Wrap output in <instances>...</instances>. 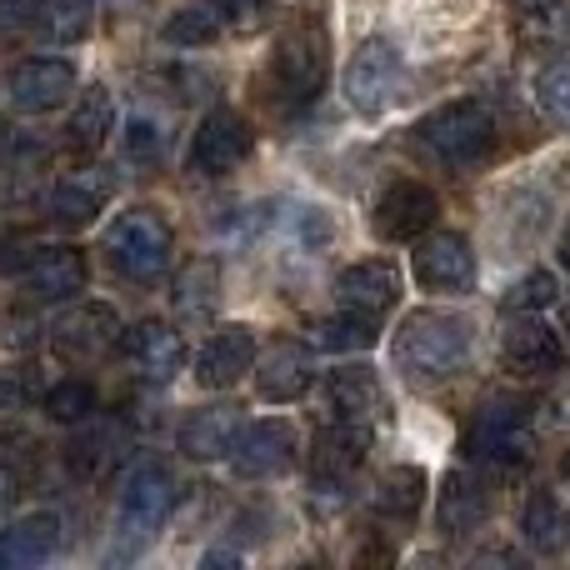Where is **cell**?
<instances>
[{
  "label": "cell",
  "instance_id": "1",
  "mask_svg": "<svg viewBox=\"0 0 570 570\" xmlns=\"http://www.w3.org/2000/svg\"><path fill=\"white\" fill-rule=\"evenodd\" d=\"M471 355V321L451 311H415L395 331L391 361L405 381H441Z\"/></svg>",
  "mask_w": 570,
  "mask_h": 570
},
{
  "label": "cell",
  "instance_id": "2",
  "mask_svg": "<svg viewBox=\"0 0 570 570\" xmlns=\"http://www.w3.org/2000/svg\"><path fill=\"white\" fill-rule=\"evenodd\" d=\"M176 511V481L160 461H140L126 475L116 501V561H136L140 551H150L156 531L166 525V515Z\"/></svg>",
  "mask_w": 570,
  "mask_h": 570
},
{
  "label": "cell",
  "instance_id": "3",
  "mask_svg": "<svg viewBox=\"0 0 570 570\" xmlns=\"http://www.w3.org/2000/svg\"><path fill=\"white\" fill-rule=\"evenodd\" d=\"M170 256H176V230L160 210L136 206L120 210L106 230V261L120 271L130 285H150L156 276H166Z\"/></svg>",
  "mask_w": 570,
  "mask_h": 570
},
{
  "label": "cell",
  "instance_id": "4",
  "mask_svg": "<svg viewBox=\"0 0 570 570\" xmlns=\"http://www.w3.org/2000/svg\"><path fill=\"white\" fill-rule=\"evenodd\" d=\"M325 76H331V40H325L321 20H295L281 30L276 56H271V86L285 106H305L321 96Z\"/></svg>",
  "mask_w": 570,
  "mask_h": 570
},
{
  "label": "cell",
  "instance_id": "5",
  "mask_svg": "<svg viewBox=\"0 0 570 570\" xmlns=\"http://www.w3.org/2000/svg\"><path fill=\"white\" fill-rule=\"evenodd\" d=\"M531 451H535L531 411H525L521 401H511V395L485 401L481 411H475L471 431H465V455H471L475 465H501V471H511V465L531 461Z\"/></svg>",
  "mask_w": 570,
  "mask_h": 570
},
{
  "label": "cell",
  "instance_id": "6",
  "mask_svg": "<svg viewBox=\"0 0 570 570\" xmlns=\"http://www.w3.org/2000/svg\"><path fill=\"white\" fill-rule=\"evenodd\" d=\"M421 140L431 146L435 160L465 170V166H481L495 150V120L481 100H451V106H441L435 116H425Z\"/></svg>",
  "mask_w": 570,
  "mask_h": 570
},
{
  "label": "cell",
  "instance_id": "7",
  "mask_svg": "<svg viewBox=\"0 0 570 570\" xmlns=\"http://www.w3.org/2000/svg\"><path fill=\"white\" fill-rule=\"evenodd\" d=\"M401 56H395L391 40H365L361 50L345 66V100H351L361 116H381L395 96H401Z\"/></svg>",
  "mask_w": 570,
  "mask_h": 570
},
{
  "label": "cell",
  "instance_id": "8",
  "mask_svg": "<svg viewBox=\"0 0 570 570\" xmlns=\"http://www.w3.org/2000/svg\"><path fill=\"white\" fill-rule=\"evenodd\" d=\"M6 86H10V106L20 116H50V110H60L76 96V66L66 56H36L20 60Z\"/></svg>",
  "mask_w": 570,
  "mask_h": 570
},
{
  "label": "cell",
  "instance_id": "9",
  "mask_svg": "<svg viewBox=\"0 0 570 570\" xmlns=\"http://www.w3.org/2000/svg\"><path fill=\"white\" fill-rule=\"evenodd\" d=\"M415 281L435 295H465L475 285V250L461 230H435L415 246Z\"/></svg>",
  "mask_w": 570,
  "mask_h": 570
},
{
  "label": "cell",
  "instance_id": "10",
  "mask_svg": "<svg viewBox=\"0 0 570 570\" xmlns=\"http://www.w3.org/2000/svg\"><path fill=\"white\" fill-rule=\"evenodd\" d=\"M435 216H441V200H435L431 186H421V180H395V186H385V196L375 200V236L381 240H421L425 230L435 226Z\"/></svg>",
  "mask_w": 570,
  "mask_h": 570
},
{
  "label": "cell",
  "instance_id": "11",
  "mask_svg": "<svg viewBox=\"0 0 570 570\" xmlns=\"http://www.w3.org/2000/svg\"><path fill=\"white\" fill-rule=\"evenodd\" d=\"M230 465L240 481H276L295 465V431L285 421H256L236 435Z\"/></svg>",
  "mask_w": 570,
  "mask_h": 570
},
{
  "label": "cell",
  "instance_id": "12",
  "mask_svg": "<svg viewBox=\"0 0 570 570\" xmlns=\"http://www.w3.org/2000/svg\"><path fill=\"white\" fill-rule=\"evenodd\" d=\"M120 315L110 305L90 301V305H76L56 321V351L70 355V361H100L120 345Z\"/></svg>",
  "mask_w": 570,
  "mask_h": 570
},
{
  "label": "cell",
  "instance_id": "13",
  "mask_svg": "<svg viewBox=\"0 0 570 570\" xmlns=\"http://www.w3.org/2000/svg\"><path fill=\"white\" fill-rule=\"evenodd\" d=\"M250 150H256V130H250V120L236 116V110H210L196 130L190 160H196V170L220 176V170H236Z\"/></svg>",
  "mask_w": 570,
  "mask_h": 570
},
{
  "label": "cell",
  "instance_id": "14",
  "mask_svg": "<svg viewBox=\"0 0 570 570\" xmlns=\"http://www.w3.org/2000/svg\"><path fill=\"white\" fill-rule=\"evenodd\" d=\"M256 335L250 325H220L196 355V381L206 391H230L246 371H256Z\"/></svg>",
  "mask_w": 570,
  "mask_h": 570
},
{
  "label": "cell",
  "instance_id": "15",
  "mask_svg": "<svg viewBox=\"0 0 570 570\" xmlns=\"http://www.w3.org/2000/svg\"><path fill=\"white\" fill-rule=\"evenodd\" d=\"M120 345H126L130 371H136L140 381H150V385H166L170 375L186 365V341H180L170 325H160V321L130 325V331L120 335Z\"/></svg>",
  "mask_w": 570,
  "mask_h": 570
},
{
  "label": "cell",
  "instance_id": "16",
  "mask_svg": "<svg viewBox=\"0 0 570 570\" xmlns=\"http://www.w3.org/2000/svg\"><path fill=\"white\" fill-rule=\"evenodd\" d=\"M110 196H116V176H110L106 166H80L56 180V190H50V216H56L60 226H90Z\"/></svg>",
  "mask_w": 570,
  "mask_h": 570
},
{
  "label": "cell",
  "instance_id": "17",
  "mask_svg": "<svg viewBox=\"0 0 570 570\" xmlns=\"http://www.w3.org/2000/svg\"><path fill=\"white\" fill-rule=\"evenodd\" d=\"M335 295H341L345 311H361V315H375V321H381V315L401 301V271H395L391 261H361V266L341 271Z\"/></svg>",
  "mask_w": 570,
  "mask_h": 570
},
{
  "label": "cell",
  "instance_id": "18",
  "mask_svg": "<svg viewBox=\"0 0 570 570\" xmlns=\"http://www.w3.org/2000/svg\"><path fill=\"white\" fill-rule=\"evenodd\" d=\"M566 361V345L541 315H525L505 331V365L515 375H556Z\"/></svg>",
  "mask_w": 570,
  "mask_h": 570
},
{
  "label": "cell",
  "instance_id": "19",
  "mask_svg": "<svg viewBox=\"0 0 570 570\" xmlns=\"http://www.w3.org/2000/svg\"><path fill=\"white\" fill-rule=\"evenodd\" d=\"M311 351H305L301 341H276L266 355H261V371H256V391L261 401H301L305 391H311Z\"/></svg>",
  "mask_w": 570,
  "mask_h": 570
},
{
  "label": "cell",
  "instance_id": "20",
  "mask_svg": "<svg viewBox=\"0 0 570 570\" xmlns=\"http://www.w3.org/2000/svg\"><path fill=\"white\" fill-rule=\"evenodd\" d=\"M26 285L36 301H70L76 291H86V256L70 246L36 250L26 266Z\"/></svg>",
  "mask_w": 570,
  "mask_h": 570
},
{
  "label": "cell",
  "instance_id": "21",
  "mask_svg": "<svg viewBox=\"0 0 570 570\" xmlns=\"http://www.w3.org/2000/svg\"><path fill=\"white\" fill-rule=\"evenodd\" d=\"M60 551V521L56 515H26L10 531H0V570H30L46 566Z\"/></svg>",
  "mask_w": 570,
  "mask_h": 570
},
{
  "label": "cell",
  "instance_id": "22",
  "mask_svg": "<svg viewBox=\"0 0 570 570\" xmlns=\"http://www.w3.org/2000/svg\"><path fill=\"white\" fill-rule=\"evenodd\" d=\"M236 435H240L236 405H206V411H196L180 425V451H186L190 461H220V455H230Z\"/></svg>",
  "mask_w": 570,
  "mask_h": 570
},
{
  "label": "cell",
  "instance_id": "23",
  "mask_svg": "<svg viewBox=\"0 0 570 570\" xmlns=\"http://www.w3.org/2000/svg\"><path fill=\"white\" fill-rule=\"evenodd\" d=\"M491 515V491H485L475 475L451 471L441 485V505H435V521H441L445 535H465Z\"/></svg>",
  "mask_w": 570,
  "mask_h": 570
},
{
  "label": "cell",
  "instance_id": "24",
  "mask_svg": "<svg viewBox=\"0 0 570 570\" xmlns=\"http://www.w3.org/2000/svg\"><path fill=\"white\" fill-rule=\"evenodd\" d=\"M521 535L535 556H561L570 546V511L551 491H535L521 511Z\"/></svg>",
  "mask_w": 570,
  "mask_h": 570
},
{
  "label": "cell",
  "instance_id": "25",
  "mask_svg": "<svg viewBox=\"0 0 570 570\" xmlns=\"http://www.w3.org/2000/svg\"><path fill=\"white\" fill-rule=\"evenodd\" d=\"M331 401L341 411V421H355V425H371L375 415H385V391L365 365H351V371H335L331 381Z\"/></svg>",
  "mask_w": 570,
  "mask_h": 570
},
{
  "label": "cell",
  "instance_id": "26",
  "mask_svg": "<svg viewBox=\"0 0 570 570\" xmlns=\"http://www.w3.org/2000/svg\"><path fill=\"white\" fill-rule=\"evenodd\" d=\"M70 146L76 150H100L110 140V130H116V96H110L106 86H90L86 96L76 100V110H70Z\"/></svg>",
  "mask_w": 570,
  "mask_h": 570
},
{
  "label": "cell",
  "instance_id": "27",
  "mask_svg": "<svg viewBox=\"0 0 570 570\" xmlns=\"http://www.w3.org/2000/svg\"><path fill=\"white\" fill-rule=\"evenodd\" d=\"M226 6L220 0H190V6H180L176 16L160 26V36L170 40V46H210V40L226 30Z\"/></svg>",
  "mask_w": 570,
  "mask_h": 570
},
{
  "label": "cell",
  "instance_id": "28",
  "mask_svg": "<svg viewBox=\"0 0 570 570\" xmlns=\"http://www.w3.org/2000/svg\"><path fill=\"white\" fill-rule=\"evenodd\" d=\"M96 0H40V36L50 40V46H76V40L90 36V26H96Z\"/></svg>",
  "mask_w": 570,
  "mask_h": 570
},
{
  "label": "cell",
  "instance_id": "29",
  "mask_svg": "<svg viewBox=\"0 0 570 570\" xmlns=\"http://www.w3.org/2000/svg\"><path fill=\"white\" fill-rule=\"evenodd\" d=\"M116 451H120V425L116 421H96V425H86V431L70 441V471L76 475H86V481H100V475L110 471V461H116Z\"/></svg>",
  "mask_w": 570,
  "mask_h": 570
},
{
  "label": "cell",
  "instance_id": "30",
  "mask_svg": "<svg viewBox=\"0 0 570 570\" xmlns=\"http://www.w3.org/2000/svg\"><path fill=\"white\" fill-rule=\"evenodd\" d=\"M220 305V266L216 261H190L176 281V311L186 321H206Z\"/></svg>",
  "mask_w": 570,
  "mask_h": 570
},
{
  "label": "cell",
  "instance_id": "31",
  "mask_svg": "<svg viewBox=\"0 0 570 570\" xmlns=\"http://www.w3.org/2000/svg\"><path fill=\"white\" fill-rule=\"evenodd\" d=\"M421 495H425V471L421 465H391V471L375 481V511L405 521V515L421 511Z\"/></svg>",
  "mask_w": 570,
  "mask_h": 570
},
{
  "label": "cell",
  "instance_id": "32",
  "mask_svg": "<svg viewBox=\"0 0 570 570\" xmlns=\"http://www.w3.org/2000/svg\"><path fill=\"white\" fill-rule=\"evenodd\" d=\"M315 345L321 351H365L375 345V315H361V311H345V315H325L315 321Z\"/></svg>",
  "mask_w": 570,
  "mask_h": 570
},
{
  "label": "cell",
  "instance_id": "33",
  "mask_svg": "<svg viewBox=\"0 0 570 570\" xmlns=\"http://www.w3.org/2000/svg\"><path fill=\"white\" fill-rule=\"evenodd\" d=\"M556 276L551 271H531V276H521L511 285V295H505V311H515V315H535V311H546V305H556Z\"/></svg>",
  "mask_w": 570,
  "mask_h": 570
},
{
  "label": "cell",
  "instance_id": "34",
  "mask_svg": "<svg viewBox=\"0 0 570 570\" xmlns=\"http://www.w3.org/2000/svg\"><path fill=\"white\" fill-rule=\"evenodd\" d=\"M535 96H541V110L556 120V126L570 130V60H556V66L541 70V86H535Z\"/></svg>",
  "mask_w": 570,
  "mask_h": 570
},
{
  "label": "cell",
  "instance_id": "35",
  "mask_svg": "<svg viewBox=\"0 0 570 570\" xmlns=\"http://www.w3.org/2000/svg\"><path fill=\"white\" fill-rule=\"evenodd\" d=\"M46 411H50V421H86L90 411H96V391H90L86 381H60L56 391L46 395Z\"/></svg>",
  "mask_w": 570,
  "mask_h": 570
},
{
  "label": "cell",
  "instance_id": "36",
  "mask_svg": "<svg viewBox=\"0 0 570 570\" xmlns=\"http://www.w3.org/2000/svg\"><path fill=\"white\" fill-rule=\"evenodd\" d=\"M40 16V0H0V40H20Z\"/></svg>",
  "mask_w": 570,
  "mask_h": 570
},
{
  "label": "cell",
  "instance_id": "37",
  "mask_svg": "<svg viewBox=\"0 0 570 570\" xmlns=\"http://www.w3.org/2000/svg\"><path fill=\"white\" fill-rule=\"evenodd\" d=\"M126 150H130V160H156L160 156V130L150 126V120H130V136H126Z\"/></svg>",
  "mask_w": 570,
  "mask_h": 570
},
{
  "label": "cell",
  "instance_id": "38",
  "mask_svg": "<svg viewBox=\"0 0 570 570\" xmlns=\"http://www.w3.org/2000/svg\"><path fill=\"white\" fill-rule=\"evenodd\" d=\"M0 325H6V335H0V341H6L10 351L36 341V321H30V311H6V315H0Z\"/></svg>",
  "mask_w": 570,
  "mask_h": 570
},
{
  "label": "cell",
  "instance_id": "39",
  "mask_svg": "<svg viewBox=\"0 0 570 570\" xmlns=\"http://www.w3.org/2000/svg\"><path fill=\"white\" fill-rule=\"evenodd\" d=\"M220 6H226V20H230V26L246 30V26H256L261 10H266L271 0H220Z\"/></svg>",
  "mask_w": 570,
  "mask_h": 570
},
{
  "label": "cell",
  "instance_id": "40",
  "mask_svg": "<svg viewBox=\"0 0 570 570\" xmlns=\"http://www.w3.org/2000/svg\"><path fill=\"white\" fill-rule=\"evenodd\" d=\"M10 491H16V475L0 465V515H6V505H10Z\"/></svg>",
  "mask_w": 570,
  "mask_h": 570
},
{
  "label": "cell",
  "instance_id": "41",
  "mask_svg": "<svg viewBox=\"0 0 570 570\" xmlns=\"http://www.w3.org/2000/svg\"><path fill=\"white\" fill-rule=\"evenodd\" d=\"M515 6H525V10H551V6H561V0H515Z\"/></svg>",
  "mask_w": 570,
  "mask_h": 570
},
{
  "label": "cell",
  "instance_id": "42",
  "mask_svg": "<svg viewBox=\"0 0 570 570\" xmlns=\"http://www.w3.org/2000/svg\"><path fill=\"white\" fill-rule=\"evenodd\" d=\"M561 261H566V271H570V226H566V236H561Z\"/></svg>",
  "mask_w": 570,
  "mask_h": 570
},
{
  "label": "cell",
  "instance_id": "43",
  "mask_svg": "<svg viewBox=\"0 0 570 570\" xmlns=\"http://www.w3.org/2000/svg\"><path fill=\"white\" fill-rule=\"evenodd\" d=\"M96 6H110V10H126L130 0H96Z\"/></svg>",
  "mask_w": 570,
  "mask_h": 570
},
{
  "label": "cell",
  "instance_id": "44",
  "mask_svg": "<svg viewBox=\"0 0 570 570\" xmlns=\"http://www.w3.org/2000/svg\"><path fill=\"white\" fill-rule=\"evenodd\" d=\"M561 481L570 485V455H566V461H561Z\"/></svg>",
  "mask_w": 570,
  "mask_h": 570
}]
</instances>
